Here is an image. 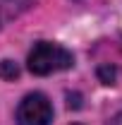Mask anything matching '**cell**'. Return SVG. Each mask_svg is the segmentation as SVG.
<instances>
[{
    "mask_svg": "<svg viewBox=\"0 0 122 125\" xmlns=\"http://www.w3.org/2000/svg\"><path fill=\"white\" fill-rule=\"evenodd\" d=\"M72 65H74V55L65 46L53 43V41H38L29 53V70L41 77L70 70Z\"/></svg>",
    "mask_w": 122,
    "mask_h": 125,
    "instance_id": "obj_1",
    "label": "cell"
},
{
    "mask_svg": "<svg viewBox=\"0 0 122 125\" xmlns=\"http://www.w3.org/2000/svg\"><path fill=\"white\" fill-rule=\"evenodd\" d=\"M53 120V104L46 94L34 92L22 99L17 106V125H50Z\"/></svg>",
    "mask_w": 122,
    "mask_h": 125,
    "instance_id": "obj_2",
    "label": "cell"
},
{
    "mask_svg": "<svg viewBox=\"0 0 122 125\" xmlns=\"http://www.w3.org/2000/svg\"><path fill=\"white\" fill-rule=\"evenodd\" d=\"M31 2H34V0H0V29H2L10 19H15L17 15H22Z\"/></svg>",
    "mask_w": 122,
    "mask_h": 125,
    "instance_id": "obj_3",
    "label": "cell"
},
{
    "mask_svg": "<svg viewBox=\"0 0 122 125\" xmlns=\"http://www.w3.org/2000/svg\"><path fill=\"white\" fill-rule=\"evenodd\" d=\"M17 75H19V67H17L12 60H2V62H0V77H5V79H15Z\"/></svg>",
    "mask_w": 122,
    "mask_h": 125,
    "instance_id": "obj_4",
    "label": "cell"
},
{
    "mask_svg": "<svg viewBox=\"0 0 122 125\" xmlns=\"http://www.w3.org/2000/svg\"><path fill=\"white\" fill-rule=\"evenodd\" d=\"M98 75H101V79H103V84H113V79H115V67L103 65V67L98 70Z\"/></svg>",
    "mask_w": 122,
    "mask_h": 125,
    "instance_id": "obj_5",
    "label": "cell"
},
{
    "mask_svg": "<svg viewBox=\"0 0 122 125\" xmlns=\"http://www.w3.org/2000/svg\"><path fill=\"white\" fill-rule=\"evenodd\" d=\"M110 125H122V113H117V115L110 120Z\"/></svg>",
    "mask_w": 122,
    "mask_h": 125,
    "instance_id": "obj_6",
    "label": "cell"
}]
</instances>
